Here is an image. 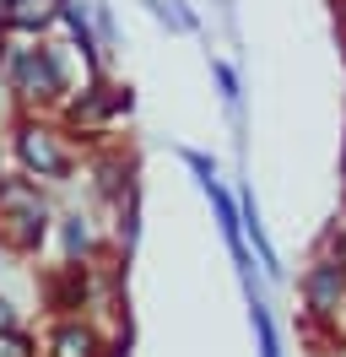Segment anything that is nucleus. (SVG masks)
<instances>
[{
  "label": "nucleus",
  "instance_id": "nucleus-1",
  "mask_svg": "<svg viewBox=\"0 0 346 357\" xmlns=\"http://www.w3.org/2000/svg\"><path fill=\"white\" fill-rule=\"evenodd\" d=\"M0 82L17 98L22 114H60V103L76 92L65 49L49 38H17L0 60Z\"/></svg>",
  "mask_w": 346,
  "mask_h": 357
},
{
  "label": "nucleus",
  "instance_id": "nucleus-2",
  "mask_svg": "<svg viewBox=\"0 0 346 357\" xmlns=\"http://www.w3.org/2000/svg\"><path fill=\"white\" fill-rule=\"evenodd\" d=\"M11 157H17V174L38 178L43 190L49 184H70L82 174V146L70 141L54 114H22L11 119Z\"/></svg>",
  "mask_w": 346,
  "mask_h": 357
},
{
  "label": "nucleus",
  "instance_id": "nucleus-3",
  "mask_svg": "<svg viewBox=\"0 0 346 357\" xmlns=\"http://www.w3.org/2000/svg\"><path fill=\"white\" fill-rule=\"evenodd\" d=\"M135 114V87L119 76H86L82 92H70L60 103V125L70 130V141H98L103 130H114L119 119Z\"/></svg>",
  "mask_w": 346,
  "mask_h": 357
},
{
  "label": "nucleus",
  "instance_id": "nucleus-4",
  "mask_svg": "<svg viewBox=\"0 0 346 357\" xmlns=\"http://www.w3.org/2000/svg\"><path fill=\"white\" fill-rule=\"evenodd\" d=\"M298 292H303V309H308V325L341 331V319H346V266L341 260H324L319 255L298 276Z\"/></svg>",
  "mask_w": 346,
  "mask_h": 357
},
{
  "label": "nucleus",
  "instance_id": "nucleus-5",
  "mask_svg": "<svg viewBox=\"0 0 346 357\" xmlns=\"http://www.w3.org/2000/svg\"><path fill=\"white\" fill-rule=\"evenodd\" d=\"M43 309L54 314V319H65V314H82L86 298H92V271H86V260H60L54 271H43Z\"/></svg>",
  "mask_w": 346,
  "mask_h": 357
},
{
  "label": "nucleus",
  "instance_id": "nucleus-6",
  "mask_svg": "<svg viewBox=\"0 0 346 357\" xmlns=\"http://www.w3.org/2000/svg\"><path fill=\"white\" fill-rule=\"evenodd\" d=\"M60 27H65L70 54L82 60L86 76H108V54H103V44H98V27H92V17H86V0H60Z\"/></svg>",
  "mask_w": 346,
  "mask_h": 357
},
{
  "label": "nucleus",
  "instance_id": "nucleus-7",
  "mask_svg": "<svg viewBox=\"0 0 346 357\" xmlns=\"http://www.w3.org/2000/svg\"><path fill=\"white\" fill-rule=\"evenodd\" d=\"M103 331L92 325V319H82V314H65V319H54L49 325V335H43L38 357H103Z\"/></svg>",
  "mask_w": 346,
  "mask_h": 357
},
{
  "label": "nucleus",
  "instance_id": "nucleus-8",
  "mask_svg": "<svg viewBox=\"0 0 346 357\" xmlns=\"http://www.w3.org/2000/svg\"><path fill=\"white\" fill-rule=\"evenodd\" d=\"M60 27V0H6L0 33L6 38H49Z\"/></svg>",
  "mask_w": 346,
  "mask_h": 357
},
{
  "label": "nucleus",
  "instance_id": "nucleus-9",
  "mask_svg": "<svg viewBox=\"0 0 346 357\" xmlns=\"http://www.w3.org/2000/svg\"><path fill=\"white\" fill-rule=\"evenodd\" d=\"M38 211H54L49 206V190H43L38 178L27 174H0V227L6 222H22V217H38Z\"/></svg>",
  "mask_w": 346,
  "mask_h": 357
},
{
  "label": "nucleus",
  "instance_id": "nucleus-10",
  "mask_svg": "<svg viewBox=\"0 0 346 357\" xmlns=\"http://www.w3.org/2000/svg\"><path fill=\"white\" fill-rule=\"evenodd\" d=\"M233 195H238V217H243V244H255L260 271H265L271 282H281V260H276V249H271V238H265V222H260V201H255V184L243 178Z\"/></svg>",
  "mask_w": 346,
  "mask_h": 357
},
{
  "label": "nucleus",
  "instance_id": "nucleus-11",
  "mask_svg": "<svg viewBox=\"0 0 346 357\" xmlns=\"http://www.w3.org/2000/svg\"><path fill=\"white\" fill-rule=\"evenodd\" d=\"M54 238H60V260H86L92 266V255L103 249L86 211H54Z\"/></svg>",
  "mask_w": 346,
  "mask_h": 357
},
{
  "label": "nucleus",
  "instance_id": "nucleus-12",
  "mask_svg": "<svg viewBox=\"0 0 346 357\" xmlns=\"http://www.w3.org/2000/svg\"><path fill=\"white\" fill-rule=\"evenodd\" d=\"M146 6V17L157 27H168V33H200V17H195L184 0H141Z\"/></svg>",
  "mask_w": 346,
  "mask_h": 357
},
{
  "label": "nucleus",
  "instance_id": "nucleus-13",
  "mask_svg": "<svg viewBox=\"0 0 346 357\" xmlns=\"http://www.w3.org/2000/svg\"><path fill=\"white\" fill-rule=\"evenodd\" d=\"M211 76H216V87H222V103H227V114H233V125L243 130V76H238V66L211 60Z\"/></svg>",
  "mask_w": 346,
  "mask_h": 357
},
{
  "label": "nucleus",
  "instance_id": "nucleus-14",
  "mask_svg": "<svg viewBox=\"0 0 346 357\" xmlns=\"http://www.w3.org/2000/svg\"><path fill=\"white\" fill-rule=\"evenodd\" d=\"M86 17H92V27H98V44H103V54H114V49H119V27H114V11H108L103 0H86Z\"/></svg>",
  "mask_w": 346,
  "mask_h": 357
},
{
  "label": "nucleus",
  "instance_id": "nucleus-15",
  "mask_svg": "<svg viewBox=\"0 0 346 357\" xmlns=\"http://www.w3.org/2000/svg\"><path fill=\"white\" fill-rule=\"evenodd\" d=\"M0 357H38V335L27 331V325L0 331Z\"/></svg>",
  "mask_w": 346,
  "mask_h": 357
},
{
  "label": "nucleus",
  "instance_id": "nucleus-16",
  "mask_svg": "<svg viewBox=\"0 0 346 357\" xmlns=\"http://www.w3.org/2000/svg\"><path fill=\"white\" fill-rule=\"evenodd\" d=\"M173 152H179V162H184L195 178H216V157L211 152H200V146H173Z\"/></svg>",
  "mask_w": 346,
  "mask_h": 357
},
{
  "label": "nucleus",
  "instance_id": "nucleus-17",
  "mask_svg": "<svg viewBox=\"0 0 346 357\" xmlns=\"http://www.w3.org/2000/svg\"><path fill=\"white\" fill-rule=\"evenodd\" d=\"M11 325H22V319H17V303H11V298H0V331H11Z\"/></svg>",
  "mask_w": 346,
  "mask_h": 357
},
{
  "label": "nucleus",
  "instance_id": "nucleus-18",
  "mask_svg": "<svg viewBox=\"0 0 346 357\" xmlns=\"http://www.w3.org/2000/svg\"><path fill=\"white\" fill-rule=\"evenodd\" d=\"M103 357H130V325H125L119 341H108V347H103Z\"/></svg>",
  "mask_w": 346,
  "mask_h": 357
},
{
  "label": "nucleus",
  "instance_id": "nucleus-19",
  "mask_svg": "<svg viewBox=\"0 0 346 357\" xmlns=\"http://www.w3.org/2000/svg\"><path fill=\"white\" fill-rule=\"evenodd\" d=\"M336 22H341V38H346V0H336Z\"/></svg>",
  "mask_w": 346,
  "mask_h": 357
},
{
  "label": "nucleus",
  "instance_id": "nucleus-20",
  "mask_svg": "<svg viewBox=\"0 0 346 357\" xmlns=\"http://www.w3.org/2000/svg\"><path fill=\"white\" fill-rule=\"evenodd\" d=\"M341 190H346V135H341Z\"/></svg>",
  "mask_w": 346,
  "mask_h": 357
},
{
  "label": "nucleus",
  "instance_id": "nucleus-21",
  "mask_svg": "<svg viewBox=\"0 0 346 357\" xmlns=\"http://www.w3.org/2000/svg\"><path fill=\"white\" fill-rule=\"evenodd\" d=\"M6 260H11V249H6V244H0V271H6Z\"/></svg>",
  "mask_w": 346,
  "mask_h": 357
},
{
  "label": "nucleus",
  "instance_id": "nucleus-22",
  "mask_svg": "<svg viewBox=\"0 0 346 357\" xmlns=\"http://www.w3.org/2000/svg\"><path fill=\"white\" fill-rule=\"evenodd\" d=\"M0 17H6V0H0Z\"/></svg>",
  "mask_w": 346,
  "mask_h": 357
}]
</instances>
